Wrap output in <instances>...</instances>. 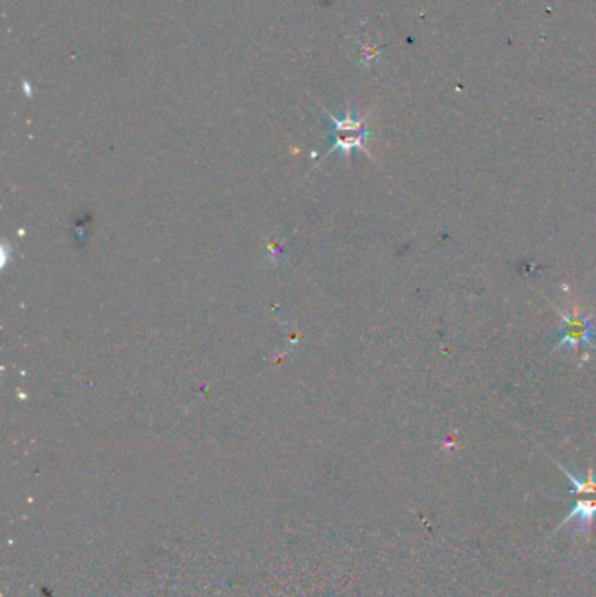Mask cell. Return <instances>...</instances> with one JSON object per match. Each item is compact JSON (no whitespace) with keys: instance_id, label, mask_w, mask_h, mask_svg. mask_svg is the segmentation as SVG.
Instances as JSON below:
<instances>
[{"instance_id":"cell-3","label":"cell","mask_w":596,"mask_h":597,"mask_svg":"<svg viewBox=\"0 0 596 597\" xmlns=\"http://www.w3.org/2000/svg\"><path fill=\"white\" fill-rule=\"evenodd\" d=\"M595 515H596V496L591 499L579 498L577 502H575V506H573L572 512H570V514L565 517V521L562 522V526L566 524V522L579 521V526H581V528H589L593 519H595Z\"/></svg>"},{"instance_id":"cell-2","label":"cell","mask_w":596,"mask_h":597,"mask_svg":"<svg viewBox=\"0 0 596 597\" xmlns=\"http://www.w3.org/2000/svg\"><path fill=\"white\" fill-rule=\"evenodd\" d=\"M369 137V131L348 114L344 121H334V147L344 154H350L353 148H364V140Z\"/></svg>"},{"instance_id":"cell-1","label":"cell","mask_w":596,"mask_h":597,"mask_svg":"<svg viewBox=\"0 0 596 597\" xmlns=\"http://www.w3.org/2000/svg\"><path fill=\"white\" fill-rule=\"evenodd\" d=\"M593 337H595V327H593L591 316L579 311L562 313L558 346H569L575 350L582 346H593Z\"/></svg>"}]
</instances>
